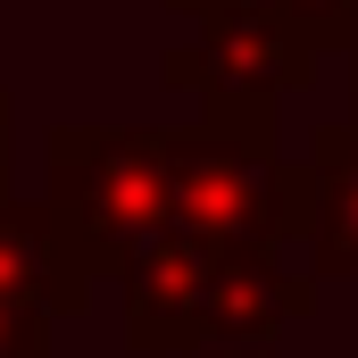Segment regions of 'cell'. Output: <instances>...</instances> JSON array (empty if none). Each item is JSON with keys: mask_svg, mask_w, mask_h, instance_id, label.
<instances>
[{"mask_svg": "<svg viewBox=\"0 0 358 358\" xmlns=\"http://www.w3.org/2000/svg\"><path fill=\"white\" fill-rule=\"evenodd\" d=\"M50 234L76 283H117L142 242L176 225V125H42V192Z\"/></svg>", "mask_w": 358, "mask_h": 358, "instance_id": "6da1fadb", "label": "cell"}, {"mask_svg": "<svg viewBox=\"0 0 358 358\" xmlns=\"http://www.w3.org/2000/svg\"><path fill=\"white\" fill-rule=\"evenodd\" d=\"M176 225L217 250L300 242V159L275 150V117H192L176 125Z\"/></svg>", "mask_w": 358, "mask_h": 358, "instance_id": "7a4b0ae2", "label": "cell"}, {"mask_svg": "<svg viewBox=\"0 0 358 358\" xmlns=\"http://www.w3.org/2000/svg\"><path fill=\"white\" fill-rule=\"evenodd\" d=\"M317 59L325 50L292 17H275V8H217L183 42H167L159 76L176 92H200V117H275L283 92H308Z\"/></svg>", "mask_w": 358, "mask_h": 358, "instance_id": "3957f363", "label": "cell"}, {"mask_svg": "<svg viewBox=\"0 0 358 358\" xmlns=\"http://www.w3.org/2000/svg\"><path fill=\"white\" fill-rule=\"evenodd\" d=\"M317 317V275L275 259V250H217L208 292H200V325H192V350H267L283 325Z\"/></svg>", "mask_w": 358, "mask_h": 358, "instance_id": "277c9868", "label": "cell"}, {"mask_svg": "<svg viewBox=\"0 0 358 358\" xmlns=\"http://www.w3.org/2000/svg\"><path fill=\"white\" fill-rule=\"evenodd\" d=\"M217 267V242L167 225L159 242L134 250V267L117 275V300H125V342L150 358H183L192 350V325H200V292Z\"/></svg>", "mask_w": 358, "mask_h": 358, "instance_id": "5b68a950", "label": "cell"}, {"mask_svg": "<svg viewBox=\"0 0 358 358\" xmlns=\"http://www.w3.org/2000/svg\"><path fill=\"white\" fill-rule=\"evenodd\" d=\"M300 250L317 283L358 275V125L325 117L300 150Z\"/></svg>", "mask_w": 358, "mask_h": 358, "instance_id": "8992f818", "label": "cell"}, {"mask_svg": "<svg viewBox=\"0 0 358 358\" xmlns=\"http://www.w3.org/2000/svg\"><path fill=\"white\" fill-rule=\"evenodd\" d=\"M0 300H25V308H42V317L84 308V283L67 267V250H59L42 200H0Z\"/></svg>", "mask_w": 358, "mask_h": 358, "instance_id": "52a82bcc", "label": "cell"}, {"mask_svg": "<svg viewBox=\"0 0 358 358\" xmlns=\"http://www.w3.org/2000/svg\"><path fill=\"white\" fill-rule=\"evenodd\" d=\"M242 8H275V17H292L317 50H350V42H358V0H242Z\"/></svg>", "mask_w": 358, "mask_h": 358, "instance_id": "ba28073f", "label": "cell"}, {"mask_svg": "<svg viewBox=\"0 0 358 358\" xmlns=\"http://www.w3.org/2000/svg\"><path fill=\"white\" fill-rule=\"evenodd\" d=\"M0 358H50V317L25 300H0Z\"/></svg>", "mask_w": 358, "mask_h": 358, "instance_id": "9c48e42d", "label": "cell"}, {"mask_svg": "<svg viewBox=\"0 0 358 358\" xmlns=\"http://www.w3.org/2000/svg\"><path fill=\"white\" fill-rule=\"evenodd\" d=\"M8 125H17V108H8V84H0V200H17L8 192Z\"/></svg>", "mask_w": 358, "mask_h": 358, "instance_id": "30bf717a", "label": "cell"}, {"mask_svg": "<svg viewBox=\"0 0 358 358\" xmlns=\"http://www.w3.org/2000/svg\"><path fill=\"white\" fill-rule=\"evenodd\" d=\"M350 125H358V42H350Z\"/></svg>", "mask_w": 358, "mask_h": 358, "instance_id": "8fae6325", "label": "cell"}, {"mask_svg": "<svg viewBox=\"0 0 358 358\" xmlns=\"http://www.w3.org/2000/svg\"><path fill=\"white\" fill-rule=\"evenodd\" d=\"M217 358H275V350H217Z\"/></svg>", "mask_w": 358, "mask_h": 358, "instance_id": "7c38bea8", "label": "cell"}]
</instances>
